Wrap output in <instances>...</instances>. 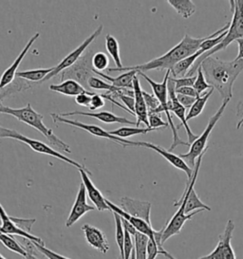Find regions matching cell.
Instances as JSON below:
<instances>
[{"label": "cell", "mask_w": 243, "mask_h": 259, "mask_svg": "<svg viewBox=\"0 0 243 259\" xmlns=\"http://www.w3.org/2000/svg\"><path fill=\"white\" fill-rule=\"evenodd\" d=\"M230 27V22H228L224 27H222L220 30L215 31L212 34L206 36V37H193L189 34H185L184 37L181 40L179 44L173 47L171 50H169L167 54L154 58L150 61L146 62L142 65H137L133 67H124L123 69H115L109 68L107 69L108 72L114 71H126V70H136L137 72H145L148 70H171L175 66L182 61L183 59L189 57L191 55L196 54L199 50L200 45L205 42V40L210 38H215L219 36L222 32L228 31Z\"/></svg>", "instance_id": "obj_1"}, {"label": "cell", "mask_w": 243, "mask_h": 259, "mask_svg": "<svg viewBox=\"0 0 243 259\" xmlns=\"http://www.w3.org/2000/svg\"><path fill=\"white\" fill-rule=\"evenodd\" d=\"M200 67L207 83L217 90L223 100L233 97V87L243 69V60L224 61L216 57H207Z\"/></svg>", "instance_id": "obj_2"}, {"label": "cell", "mask_w": 243, "mask_h": 259, "mask_svg": "<svg viewBox=\"0 0 243 259\" xmlns=\"http://www.w3.org/2000/svg\"><path fill=\"white\" fill-rule=\"evenodd\" d=\"M0 114L11 115L15 117L19 122H24L31 126L32 128L39 131L53 146H56L63 152L68 154L71 153L70 146L57 137L53 133V130L46 126L45 123L43 122V115L36 112L30 104H28L26 107L21 108H12L0 104Z\"/></svg>", "instance_id": "obj_3"}, {"label": "cell", "mask_w": 243, "mask_h": 259, "mask_svg": "<svg viewBox=\"0 0 243 259\" xmlns=\"http://www.w3.org/2000/svg\"><path fill=\"white\" fill-rule=\"evenodd\" d=\"M230 8L233 12V17L230 22V27L227 31V34L222 39V41L216 48L206 52L205 54L199 56L193 65V67L188 70L186 76H195L197 73V68L200 66L202 61L207 57L212 56L213 54L224 51L231 43L236 41L237 39L243 38V0H236V1H229Z\"/></svg>", "instance_id": "obj_4"}, {"label": "cell", "mask_w": 243, "mask_h": 259, "mask_svg": "<svg viewBox=\"0 0 243 259\" xmlns=\"http://www.w3.org/2000/svg\"><path fill=\"white\" fill-rule=\"evenodd\" d=\"M3 138L4 139H7L8 138V139H13V140H15V141H19V142H21L23 144L28 145L30 149L33 150L34 152L51 156V157H53L55 159H58V160H62V161L67 162L69 165H72V166L77 168L78 170L83 169L85 171L92 174L91 171L86 167L84 164L79 163L76 160H71L70 158H68L67 156H65V155L61 154L58 151H56L55 149H53L52 146L46 145L45 143L40 142V141H37V140H34V139L26 137L21 133H19L18 131H16V130H10V128L3 127V126L0 125V139H3Z\"/></svg>", "instance_id": "obj_5"}, {"label": "cell", "mask_w": 243, "mask_h": 259, "mask_svg": "<svg viewBox=\"0 0 243 259\" xmlns=\"http://www.w3.org/2000/svg\"><path fill=\"white\" fill-rule=\"evenodd\" d=\"M138 74L141 77H143L144 80L150 84L152 91H153V94L156 96V98L159 100L160 107L163 109V112L166 113L167 117V122L170 125L171 130H172V134H173V142L172 145L169 147L168 151L172 152L175 148H177L179 145H184V146H190L188 142H184L182 141V139L179 136L178 133V130L175 126L174 122L172 120V117L170 115V111L168 109V106H167V102H168V91H167V83H168V79L171 74L170 70H167L166 73V76L164 78V81L161 83H157L155 81H153L151 78L147 76L144 72H138Z\"/></svg>", "instance_id": "obj_6"}, {"label": "cell", "mask_w": 243, "mask_h": 259, "mask_svg": "<svg viewBox=\"0 0 243 259\" xmlns=\"http://www.w3.org/2000/svg\"><path fill=\"white\" fill-rule=\"evenodd\" d=\"M229 102H230V100L228 99L222 101V104H221L220 108L209 119L205 131L199 136H197V140L192 145H190L189 151L185 153V154H180L179 155L192 170H194V168L196 166V161H197V158L202 153L205 152V149L207 148V146H208L207 142H208L209 136H210L211 132L214 130V127L216 126V124L218 123V122L220 120V118L222 117L223 112L227 107Z\"/></svg>", "instance_id": "obj_7"}, {"label": "cell", "mask_w": 243, "mask_h": 259, "mask_svg": "<svg viewBox=\"0 0 243 259\" xmlns=\"http://www.w3.org/2000/svg\"><path fill=\"white\" fill-rule=\"evenodd\" d=\"M93 55V51L88 49L74 65L61 72V81L64 82L66 80H73L85 89H88L90 79L91 77L96 76L92 67Z\"/></svg>", "instance_id": "obj_8"}, {"label": "cell", "mask_w": 243, "mask_h": 259, "mask_svg": "<svg viewBox=\"0 0 243 259\" xmlns=\"http://www.w3.org/2000/svg\"><path fill=\"white\" fill-rule=\"evenodd\" d=\"M103 30H104V27L99 26L98 28L93 31L88 38L84 40L83 43L80 46L77 47L74 51L69 53L57 66L54 67V69L48 76L46 77L45 80L43 82L49 81L50 79H53L54 77L57 76L58 74H60L62 71L66 70L68 68H70L72 65H74L76 62L80 59V57L85 54V52L89 49V47L91 46V43H93L101 35Z\"/></svg>", "instance_id": "obj_9"}, {"label": "cell", "mask_w": 243, "mask_h": 259, "mask_svg": "<svg viewBox=\"0 0 243 259\" xmlns=\"http://www.w3.org/2000/svg\"><path fill=\"white\" fill-rule=\"evenodd\" d=\"M52 119H53V123L57 125V123H66L68 125L74 126L76 128H80V130H85L88 133H90L93 136H96L99 138H105L107 140H110L114 143L118 144V145H122L123 147H127V146H131V143L132 141L128 140V139H121V138L115 137L112 136L109 131L107 130H103L102 127H100L98 125H93V124H87L84 122H78V121H74V120H69L67 118L61 117L60 115L57 113H52Z\"/></svg>", "instance_id": "obj_10"}, {"label": "cell", "mask_w": 243, "mask_h": 259, "mask_svg": "<svg viewBox=\"0 0 243 259\" xmlns=\"http://www.w3.org/2000/svg\"><path fill=\"white\" fill-rule=\"evenodd\" d=\"M235 229L234 221L229 220L224 231L219 236V242L216 248L209 254L198 259H236L235 251L231 244Z\"/></svg>", "instance_id": "obj_11"}, {"label": "cell", "mask_w": 243, "mask_h": 259, "mask_svg": "<svg viewBox=\"0 0 243 259\" xmlns=\"http://www.w3.org/2000/svg\"><path fill=\"white\" fill-rule=\"evenodd\" d=\"M174 206H176V207L179 206V210L176 212L174 215L172 217V219L164 227V233H163V236H161V243H163V245L166 243L170 237L176 236V235H179L186 221H190L195 214L200 213V212H204L202 210H197V211H195L193 213L186 214L184 213L185 200L182 197H181L179 200L175 201Z\"/></svg>", "instance_id": "obj_12"}, {"label": "cell", "mask_w": 243, "mask_h": 259, "mask_svg": "<svg viewBox=\"0 0 243 259\" xmlns=\"http://www.w3.org/2000/svg\"><path fill=\"white\" fill-rule=\"evenodd\" d=\"M167 91H168V102H167L168 109L170 112L174 113L181 121V124L177 126V130L181 128L182 126L184 127L188 137V143L191 145L197 140V136L192 132V130L188 125V122L186 121V108L182 107V105L179 103V101L177 100L176 92H175V84L171 76L168 79Z\"/></svg>", "instance_id": "obj_13"}, {"label": "cell", "mask_w": 243, "mask_h": 259, "mask_svg": "<svg viewBox=\"0 0 243 259\" xmlns=\"http://www.w3.org/2000/svg\"><path fill=\"white\" fill-rule=\"evenodd\" d=\"M131 146L144 147V148H148V149H151L153 151L158 153L161 157H164L170 164H172L174 167L183 171L187 176V181H191V179L193 177L194 170H192L179 155H175L174 153L168 151V150L165 149L164 147H161L159 145H154L152 143H147V142H134V141H132Z\"/></svg>", "instance_id": "obj_14"}, {"label": "cell", "mask_w": 243, "mask_h": 259, "mask_svg": "<svg viewBox=\"0 0 243 259\" xmlns=\"http://www.w3.org/2000/svg\"><path fill=\"white\" fill-rule=\"evenodd\" d=\"M120 204H121L122 209L125 212L131 214L132 217L143 220L145 222H147L149 225H152L151 219H150L152 204L150 202L129 198V197H123L120 199Z\"/></svg>", "instance_id": "obj_15"}, {"label": "cell", "mask_w": 243, "mask_h": 259, "mask_svg": "<svg viewBox=\"0 0 243 259\" xmlns=\"http://www.w3.org/2000/svg\"><path fill=\"white\" fill-rule=\"evenodd\" d=\"M96 208L94 206L90 205L87 202V190L82 183L79 186V190L76 196L75 201L68 214V220L66 221V227H71L74 225L86 213L94 211Z\"/></svg>", "instance_id": "obj_16"}, {"label": "cell", "mask_w": 243, "mask_h": 259, "mask_svg": "<svg viewBox=\"0 0 243 259\" xmlns=\"http://www.w3.org/2000/svg\"><path fill=\"white\" fill-rule=\"evenodd\" d=\"M106 202L107 206L109 207L110 211H112L113 213H116L117 214H119L121 218H123L124 220L129 221V223L136 229L137 232L143 234L144 236H147L149 239L152 240H155L154 236H155V233L156 231L154 229L152 228V225H149L147 222L143 221V220H140L138 218L135 217H132L131 214L125 212L121 207H118L116 204H114L113 202H111L110 200L106 199Z\"/></svg>", "instance_id": "obj_17"}, {"label": "cell", "mask_w": 243, "mask_h": 259, "mask_svg": "<svg viewBox=\"0 0 243 259\" xmlns=\"http://www.w3.org/2000/svg\"><path fill=\"white\" fill-rule=\"evenodd\" d=\"M0 220L2 221V225L0 229V234H4V235H9V236H18L23 238H27L30 239L31 241H34L38 244H44V241L39 238L37 236H32L30 233L24 232L23 230L19 228L14 221H12V217H10L4 207L1 205L0 203Z\"/></svg>", "instance_id": "obj_18"}, {"label": "cell", "mask_w": 243, "mask_h": 259, "mask_svg": "<svg viewBox=\"0 0 243 259\" xmlns=\"http://www.w3.org/2000/svg\"><path fill=\"white\" fill-rule=\"evenodd\" d=\"M81 179H82V183H84L87 194L89 196V198L91 200V202L94 204V207L96 208V210H98L100 212L103 211H109V207L107 206L106 202V198L103 196V194L100 192L98 188L95 186V184L92 183V181L90 178V176L92 175L91 173L85 171L83 169L78 170Z\"/></svg>", "instance_id": "obj_19"}, {"label": "cell", "mask_w": 243, "mask_h": 259, "mask_svg": "<svg viewBox=\"0 0 243 259\" xmlns=\"http://www.w3.org/2000/svg\"><path fill=\"white\" fill-rule=\"evenodd\" d=\"M40 37V33L36 32L34 33V35L31 36V38L28 41V43L26 44L25 48L23 49L22 52L19 54V55L16 57L14 63L8 68L0 77V90L7 87L8 84H11L15 78H16V73L18 72V68L23 61V59L25 58V56L29 53L30 47L32 46V44Z\"/></svg>", "instance_id": "obj_20"}, {"label": "cell", "mask_w": 243, "mask_h": 259, "mask_svg": "<svg viewBox=\"0 0 243 259\" xmlns=\"http://www.w3.org/2000/svg\"><path fill=\"white\" fill-rule=\"evenodd\" d=\"M81 229L83 231L87 242L93 249L102 253H106L108 251L109 243L103 231L90 224H84Z\"/></svg>", "instance_id": "obj_21"}, {"label": "cell", "mask_w": 243, "mask_h": 259, "mask_svg": "<svg viewBox=\"0 0 243 259\" xmlns=\"http://www.w3.org/2000/svg\"><path fill=\"white\" fill-rule=\"evenodd\" d=\"M133 92H134V100H135L134 113L137 118L136 127H139L140 123H144L146 127L149 128L148 110L144 101L143 90L141 88L140 80L138 76L135 77L133 81Z\"/></svg>", "instance_id": "obj_22"}, {"label": "cell", "mask_w": 243, "mask_h": 259, "mask_svg": "<svg viewBox=\"0 0 243 259\" xmlns=\"http://www.w3.org/2000/svg\"><path fill=\"white\" fill-rule=\"evenodd\" d=\"M61 117H69L74 115H80V116H87L97 119L98 121L105 123H121V124H129V125H136V122L130 121L125 117H120L114 114L109 111H101V112H85V111H73V112H67V113H61Z\"/></svg>", "instance_id": "obj_23"}, {"label": "cell", "mask_w": 243, "mask_h": 259, "mask_svg": "<svg viewBox=\"0 0 243 259\" xmlns=\"http://www.w3.org/2000/svg\"><path fill=\"white\" fill-rule=\"evenodd\" d=\"M50 91L53 92H57L63 94L65 96H69V97H76L80 94H92L93 92H89L87 89H85L79 83H77L73 80H66L62 82L61 84H51L50 85Z\"/></svg>", "instance_id": "obj_24"}, {"label": "cell", "mask_w": 243, "mask_h": 259, "mask_svg": "<svg viewBox=\"0 0 243 259\" xmlns=\"http://www.w3.org/2000/svg\"><path fill=\"white\" fill-rule=\"evenodd\" d=\"M95 75L104 78L106 81H108L110 84L118 89H128V90H133V81L134 78L137 76L138 72L136 70H129L125 73L121 74L120 76L111 77L103 72H99L94 70Z\"/></svg>", "instance_id": "obj_25"}, {"label": "cell", "mask_w": 243, "mask_h": 259, "mask_svg": "<svg viewBox=\"0 0 243 259\" xmlns=\"http://www.w3.org/2000/svg\"><path fill=\"white\" fill-rule=\"evenodd\" d=\"M53 69H54V67L48 68V69L23 70V71H18L16 73V77L21 78L23 80H26V81L30 82V83L39 84L45 80L46 77L48 76L53 71Z\"/></svg>", "instance_id": "obj_26"}, {"label": "cell", "mask_w": 243, "mask_h": 259, "mask_svg": "<svg viewBox=\"0 0 243 259\" xmlns=\"http://www.w3.org/2000/svg\"><path fill=\"white\" fill-rule=\"evenodd\" d=\"M167 2L184 19L193 16L197 10L196 5L191 0H168Z\"/></svg>", "instance_id": "obj_27"}, {"label": "cell", "mask_w": 243, "mask_h": 259, "mask_svg": "<svg viewBox=\"0 0 243 259\" xmlns=\"http://www.w3.org/2000/svg\"><path fill=\"white\" fill-rule=\"evenodd\" d=\"M106 49L108 54L113 59L114 63L116 65L115 69H123L124 66L122 64L121 56H120V47L118 40L110 34L106 35Z\"/></svg>", "instance_id": "obj_28"}, {"label": "cell", "mask_w": 243, "mask_h": 259, "mask_svg": "<svg viewBox=\"0 0 243 259\" xmlns=\"http://www.w3.org/2000/svg\"><path fill=\"white\" fill-rule=\"evenodd\" d=\"M214 89H210L209 92H205L200 97H198L196 100V102L194 103V105L191 107V108L188 111V113L186 114V121L188 122L189 120H192L194 118H197V116L202 113L204 108H205V105L207 103V101L211 97Z\"/></svg>", "instance_id": "obj_29"}, {"label": "cell", "mask_w": 243, "mask_h": 259, "mask_svg": "<svg viewBox=\"0 0 243 259\" xmlns=\"http://www.w3.org/2000/svg\"><path fill=\"white\" fill-rule=\"evenodd\" d=\"M0 242L3 244L10 251H14L15 253L22 256L23 259H30V255L23 247L22 244H19L13 236L9 235L0 234Z\"/></svg>", "instance_id": "obj_30"}, {"label": "cell", "mask_w": 243, "mask_h": 259, "mask_svg": "<svg viewBox=\"0 0 243 259\" xmlns=\"http://www.w3.org/2000/svg\"><path fill=\"white\" fill-rule=\"evenodd\" d=\"M154 130L148 127L145 128H140V127H129V126H123L118 130L109 131V133L115 136V137L121 138V139H126V138L132 137L135 135H144L148 132H151Z\"/></svg>", "instance_id": "obj_31"}, {"label": "cell", "mask_w": 243, "mask_h": 259, "mask_svg": "<svg viewBox=\"0 0 243 259\" xmlns=\"http://www.w3.org/2000/svg\"><path fill=\"white\" fill-rule=\"evenodd\" d=\"M159 254H161L168 259H177L170 252L165 250L164 246L158 247L155 240L148 239L147 246H146V259H156Z\"/></svg>", "instance_id": "obj_32"}, {"label": "cell", "mask_w": 243, "mask_h": 259, "mask_svg": "<svg viewBox=\"0 0 243 259\" xmlns=\"http://www.w3.org/2000/svg\"><path fill=\"white\" fill-rule=\"evenodd\" d=\"M114 221H115V229H116V243L120 250V257L125 259V252H124V244H125V229L122 223L121 217L116 213H113Z\"/></svg>", "instance_id": "obj_33"}, {"label": "cell", "mask_w": 243, "mask_h": 259, "mask_svg": "<svg viewBox=\"0 0 243 259\" xmlns=\"http://www.w3.org/2000/svg\"><path fill=\"white\" fill-rule=\"evenodd\" d=\"M133 237L135 243L136 259H146V246L149 238L139 232H137L136 235Z\"/></svg>", "instance_id": "obj_34"}, {"label": "cell", "mask_w": 243, "mask_h": 259, "mask_svg": "<svg viewBox=\"0 0 243 259\" xmlns=\"http://www.w3.org/2000/svg\"><path fill=\"white\" fill-rule=\"evenodd\" d=\"M143 95H144V101L147 107L148 114H160L163 113V109L160 107L159 100L156 98L154 94H150L148 92L143 91Z\"/></svg>", "instance_id": "obj_35"}, {"label": "cell", "mask_w": 243, "mask_h": 259, "mask_svg": "<svg viewBox=\"0 0 243 259\" xmlns=\"http://www.w3.org/2000/svg\"><path fill=\"white\" fill-rule=\"evenodd\" d=\"M89 88L94 91H104L106 92H118V88H115L111 84H108L97 76L91 77L89 81Z\"/></svg>", "instance_id": "obj_36"}, {"label": "cell", "mask_w": 243, "mask_h": 259, "mask_svg": "<svg viewBox=\"0 0 243 259\" xmlns=\"http://www.w3.org/2000/svg\"><path fill=\"white\" fill-rule=\"evenodd\" d=\"M193 88L197 92L198 97H200L207 90L212 89V87L207 83L200 66L197 68V78H196V81H195V84L193 85Z\"/></svg>", "instance_id": "obj_37"}, {"label": "cell", "mask_w": 243, "mask_h": 259, "mask_svg": "<svg viewBox=\"0 0 243 259\" xmlns=\"http://www.w3.org/2000/svg\"><path fill=\"white\" fill-rule=\"evenodd\" d=\"M108 65H109V59H108V56L105 53L98 52V53L94 54L92 57V67L94 70L99 71V72H103L104 70L107 69Z\"/></svg>", "instance_id": "obj_38"}, {"label": "cell", "mask_w": 243, "mask_h": 259, "mask_svg": "<svg viewBox=\"0 0 243 259\" xmlns=\"http://www.w3.org/2000/svg\"><path fill=\"white\" fill-rule=\"evenodd\" d=\"M148 122H149V128H151L154 131L168 126V122H165L161 119L160 114H148Z\"/></svg>", "instance_id": "obj_39"}, {"label": "cell", "mask_w": 243, "mask_h": 259, "mask_svg": "<svg viewBox=\"0 0 243 259\" xmlns=\"http://www.w3.org/2000/svg\"><path fill=\"white\" fill-rule=\"evenodd\" d=\"M175 84V90H179L182 88H186V87H193L196 81V76H184L181 78H173L171 76Z\"/></svg>", "instance_id": "obj_40"}, {"label": "cell", "mask_w": 243, "mask_h": 259, "mask_svg": "<svg viewBox=\"0 0 243 259\" xmlns=\"http://www.w3.org/2000/svg\"><path fill=\"white\" fill-rule=\"evenodd\" d=\"M33 243L35 245L38 252L44 254L48 259H69L68 257H65V256L61 255V254L57 253V252H54V251L50 250V249H47L45 247V244H38L36 242H34V241H33Z\"/></svg>", "instance_id": "obj_41"}, {"label": "cell", "mask_w": 243, "mask_h": 259, "mask_svg": "<svg viewBox=\"0 0 243 259\" xmlns=\"http://www.w3.org/2000/svg\"><path fill=\"white\" fill-rule=\"evenodd\" d=\"M12 221H14L19 228L27 233H30L32 225L35 223V220H33V219L26 220V219H17V218L12 217Z\"/></svg>", "instance_id": "obj_42"}, {"label": "cell", "mask_w": 243, "mask_h": 259, "mask_svg": "<svg viewBox=\"0 0 243 259\" xmlns=\"http://www.w3.org/2000/svg\"><path fill=\"white\" fill-rule=\"evenodd\" d=\"M105 106V99L103 98L102 94H98V93H94L91 96V105H90V109L91 110H96L101 107Z\"/></svg>", "instance_id": "obj_43"}, {"label": "cell", "mask_w": 243, "mask_h": 259, "mask_svg": "<svg viewBox=\"0 0 243 259\" xmlns=\"http://www.w3.org/2000/svg\"><path fill=\"white\" fill-rule=\"evenodd\" d=\"M176 96H177V100L179 101V103L186 109L191 108V107L194 105V103L197 100V98H193V97L185 96V95H182V94H177V93H176Z\"/></svg>", "instance_id": "obj_44"}, {"label": "cell", "mask_w": 243, "mask_h": 259, "mask_svg": "<svg viewBox=\"0 0 243 259\" xmlns=\"http://www.w3.org/2000/svg\"><path fill=\"white\" fill-rule=\"evenodd\" d=\"M94 93L92 94H87V93H84V94H80L78 96L75 97V102L77 105L81 106V107H90L91 105V96L93 95Z\"/></svg>", "instance_id": "obj_45"}, {"label": "cell", "mask_w": 243, "mask_h": 259, "mask_svg": "<svg viewBox=\"0 0 243 259\" xmlns=\"http://www.w3.org/2000/svg\"><path fill=\"white\" fill-rule=\"evenodd\" d=\"M175 92L177 94H182L185 96H189L193 98H198L197 92L195 91V89L193 87H186V88H182L179 90H175Z\"/></svg>", "instance_id": "obj_46"}, {"label": "cell", "mask_w": 243, "mask_h": 259, "mask_svg": "<svg viewBox=\"0 0 243 259\" xmlns=\"http://www.w3.org/2000/svg\"><path fill=\"white\" fill-rule=\"evenodd\" d=\"M236 116L238 118V122L236 123V130H240L243 127V101H240L236 107Z\"/></svg>", "instance_id": "obj_47"}, {"label": "cell", "mask_w": 243, "mask_h": 259, "mask_svg": "<svg viewBox=\"0 0 243 259\" xmlns=\"http://www.w3.org/2000/svg\"><path fill=\"white\" fill-rule=\"evenodd\" d=\"M122 219V223H123V226H124V229L125 230H127L128 232H129V234L131 235V236H135L136 235L137 231L136 229L134 228L130 223H129V221H126V220H124L123 218Z\"/></svg>", "instance_id": "obj_48"}, {"label": "cell", "mask_w": 243, "mask_h": 259, "mask_svg": "<svg viewBox=\"0 0 243 259\" xmlns=\"http://www.w3.org/2000/svg\"><path fill=\"white\" fill-rule=\"evenodd\" d=\"M236 43L238 45V54L235 57V60H243V38L237 39Z\"/></svg>", "instance_id": "obj_49"}, {"label": "cell", "mask_w": 243, "mask_h": 259, "mask_svg": "<svg viewBox=\"0 0 243 259\" xmlns=\"http://www.w3.org/2000/svg\"><path fill=\"white\" fill-rule=\"evenodd\" d=\"M130 259H136V251H135V249L132 251V254H131Z\"/></svg>", "instance_id": "obj_50"}, {"label": "cell", "mask_w": 243, "mask_h": 259, "mask_svg": "<svg viewBox=\"0 0 243 259\" xmlns=\"http://www.w3.org/2000/svg\"><path fill=\"white\" fill-rule=\"evenodd\" d=\"M0 259H6V258H5V257H4V256H3V255H2V254H0Z\"/></svg>", "instance_id": "obj_51"}, {"label": "cell", "mask_w": 243, "mask_h": 259, "mask_svg": "<svg viewBox=\"0 0 243 259\" xmlns=\"http://www.w3.org/2000/svg\"><path fill=\"white\" fill-rule=\"evenodd\" d=\"M1 102H2V99H1V97H0V104H1Z\"/></svg>", "instance_id": "obj_52"}, {"label": "cell", "mask_w": 243, "mask_h": 259, "mask_svg": "<svg viewBox=\"0 0 243 259\" xmlns=\"http://www.w3.org/2000/svg\"><path fill=\"white\" fill-rule=\"evenodd\" d=\"M118 259H122L121 257H118Z\"/></svg>", "instance_id": "obj_53"}, {"label": "cell", "mask_w": 243, "mask_h": 259, "mask_svg": "<svg viewBox=\"0 0 243 259\" xmlns=\"http://www.w3.org/2000/svg\"><path fill=\"white\" fill-rule=\"evenodd\" d=\"M0 229H1V225H0Z\"/></svg>", "instance_id": "obj_54"}]
</instances>
